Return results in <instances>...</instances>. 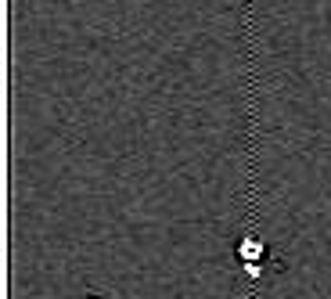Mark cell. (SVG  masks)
I'll return each instance as SVG.
<instances>
[{"instance_id": "6da1fadb", "label": "cell", "mask_w": 331, "mask_h": 299, "mask_svg": "<svg viewBox=\"0 0 331 299\" xmlns=\"http://www.w3.org/2000/svg\"><path fill=\"white\" fill-rule=\"evenodd\" d=\"M259 252H263V245H256V238H248V242L241 245V256H245V260H256Z\"/></svg>"}]
</instances>
